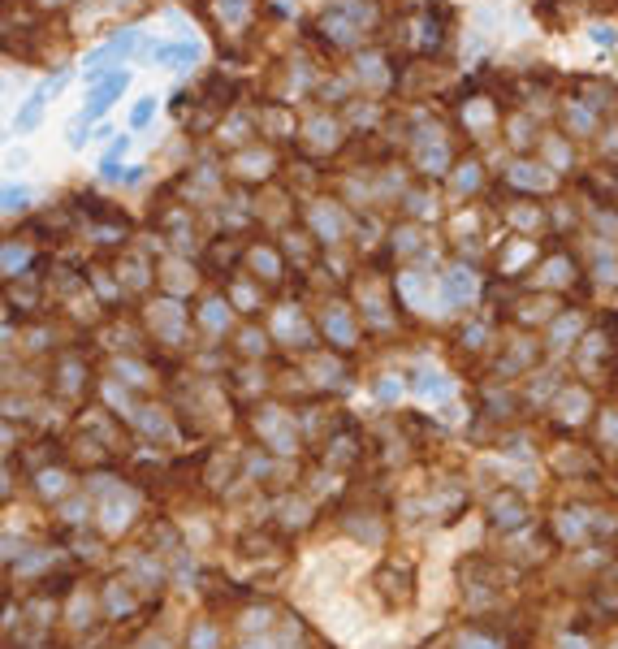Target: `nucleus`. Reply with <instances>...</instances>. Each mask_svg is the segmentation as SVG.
<instances>
[{
	"mask_svg": "<svg viewBox=\"0 0 618 649\" xmlns=\"http://www.w3.org/2000/svg\"><path fill=\"white\" fill-rule=\"evenodd\" d=\"M48 95H52V87H39V91L31 95V104L22 109V117H17V126H22V130H31V126L39 122V117H35V113H39V109H44V104H48Z\"/></svg>",
	"mask_w": 618,
	"mask_h": 649,
	"instance_id": "3",
	"label": "nucleus"
},
{
	"mask_svg": "<svg viewBox=\"0 0 618 649\" xmlns=\"http://www.w3.org/2000/svg\"><path fill=\"white\" fill-rule=\"evenodd\" d=\"M122 87H126V74H122V70H117V74H108L104 83H99V95L91 91V104H87V113H83V122H95V117L104 113V109L117 100V95H122Z\"/></svg>",
	"mask_w": 618,
	"mask_h": 649,
	"instance_id": "1",
	"label": "nucleus"
},
{
	"mask_svg": "<svg viewBox=\"0 0 618 649\" xmlns=\"http://www.w3.org/2000/svg\"><path fill=\"white\" fill-rule=\"evenodd\" d=\"M152 109H156V100H143V104H138V109H134V130H138V126H147V122H152Z\"/></svg>",
	"mask_w": 618,
	"mask_h": 649,
	"instance_id": "4",
	"label": "nucleus"
},
{
	"mask_svg": "<svg viewBox=\"0 0 618 649\" xmlns=\"http://www.w3.org/2000/svg\"><path fill=\"white\" fill-rule=\"evenodd\" d=\"M134 44H138V35H134V31H122V35L113 39V44H104L99 52H91V70H99V65L117 61V56H130V52H134Z\"/></svg>",
	"mask_w": 618,
	"mask_h": 649,
	"instance_id": "2",
	"label": "nucleus"
}]
</instances>
